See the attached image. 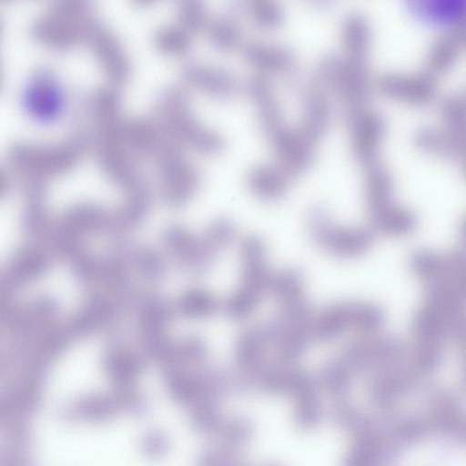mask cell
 <instances>
[{
    "label": "cell",
    "mask_w": 466,
    "mask_h": 466,
    "mask_svg": "<svg viewBox=\"0 0 466 466\" xmlns=\"http://www.w3.org/2000/svg\"><path fill=\"white\" fill-rule=\"evenodd\" d=\"M241 281L226 299L224 311L233 319L248 318L257 308L263 295L268 292L272 273L267 263V250L262 238L248 236L240 244Z\"/></svg>",
    "instance_id": "6da1fadb"
},
{
    "label": "cell",
    "mask_w": 466,
    "mask_h": 466,
    "mask_svg": "<svg viewBox=\"0 0 466 466\" xmlns=\"http://www.w3.org/2000/svg\"><path fill=\"white\" fill-rule=\"evenodd\" d=\"M161 124L171 137L207 154L221 151L224 139L219 133L200 123L193 115L187 96L177 88L166 90L160 96Z\"/></svg>",
    "instance_id": "7a4b0ae2"
},
{
    "label": "cell",
    "mask_w": 466,
    "mask_h": 466,
    "mask_svg": "<svg viewBox=\"0 0 466 466\" xmlns=\"http://www.w3.org/2000/svg\"><path fill=\"white\" fill-rule=\"evenodd\" d=\"M97 23L91 7L80 0L61 1L41 16L32 26L39 40L57 47H66L86 39Z\"/></svg>",
    "instance_id": "3957f363"
},
{
    "label": "cell",
    "mask_w": 466,
    "mask_h": 466,
    "mask_svg": "<svg viewBox=\"0 0 466 466\" xmlns=\"http://www.w3.org/2000/svg\"><path fill=\"white\" fill-rule=\"evenodd\" d=\"M307 228L312 241L334 257H358L370 244V235L367 230L338 224L323 205H315L309 209Z\"/></svg>",
    "instance_id": "277c9868"
},
{
    "label": "cell",
    "mask_w": 466,
    "mask_h": 466,
    "mask_svg": "<svg viewBox=\"0 0 466 466\" xmlns=\"http://www.w3.org/2000/svg\"><path fill=\"white\" fill-rule=\"evenodd\" d=\"M82 147L80 137L52 147L15 144L9 150V158L23 173L43 177L62 173L73 167Z\"/></svg>",
    "instance_id": "5b68a950"
},
{
    "label": "cell",
    "mask_w": 466,
    "mask_h": 466,
    "mask_svg": "<svg viewBox=\"0 0 466 466\" xmlns=\"http://www.w3.org/2000/svg\"><path fill=\"white\" fill-rule=\"evenodd\" d=\"M380 313L368 304L332 303L314 315L312 337L321 342L332 341L350 330L370 331L380 322Z\"/></svg>",
    "instance_id": "8992f818"
},
{
    "label": "cell",
    "mask_w": 466,
    "mask_h": 466,
    "mask_svg": "<svg viewBox=\"0 0 466 466\" xmlns=\"http://www.w3.org/2000/svg\"><path fill=\"white\" fill-rule=\"evenodd\" d=\"M277 163L292 176L303 173L314 159L315 144L300 128L284 127L269 139Z\"/></svg>",
    "instance_id": "52a82bcc"
},
{
    "label": "cell",
    "mask_w": 466,
    "mask_h": 466,
    "mask_svg": "<svg viewBox=\"0 0 466 466\" xmlns=\"http://www.w3.org/2000/svg\"><path fill=\"white\" fill-rule=\"evenodd\" d=\"M105 72L116 83L127 79L129 61L116 36L97 22L86 39Z\"/></svg>",
    "instance_id": "ba28073f"
},
{
    "label": "cell",
    "mask_w": 466,
    "mask_h": 466,
    "mask_svg": "<svg viewBox=\"0 0 466 466\" xmlns=\"http://www.w3.org/2000/svg\"><path fill=\"white\" fill-rule=\"evenodd\" d=\"M24 95L25 107L35 117L50 119L62 108V90L53 75L46 70L34 75Z\"/></svg>",
    "instance_id": "9c48e42d"
},
{
    "label": "cell",
    "mask_w": 466,
    "mask_h": 466,
    "mask_svg": "<svg viewBox=\"0 0 466 466\" xmlns=\"http://www.w3.org/2000/svg\"><path fill=\"white\" fill-rule=\"evenodd\" d=\"M246 62L259 73L287 76L296 67L293 52L287 46L260 41H252L242 46Z\"/></svg>",
    "instance_id": "30bf717a"
},
{
    "label": "cell",
    "mask_w": 466,
    "mask_h": 466,
    "mask_svg": "<svg viewBox=\"0 0 466 466\" xmlns=\"http://www.w3.org/2000/svg\"><path fill=\"white\" fill-rule=\"evenodd\" d=\"M247 92L255 106L260 126L270 139L286 126L275 91L268 79L258 75L248 81Z\"/></svg>",
    "instance_id": "8fae6325"
},
{
    "label": "cell",
    "mask_w": 466,
    "mask_h": 466,
    "mask_svg": "<svg viewBox=\"0 0 466 466\" xmlns=\"http://www.w3.org/2000/svg\"><path fill=\"white\" fill-rule=\"evenodd\" d=\"M291 177L279 163H261L249 168L245 182L253 196L266 202H274L286 195Z\"/></svg>",
    "instance_id": "7c38bea8"
},
{
    "label": "cell",
    "mask_w": 466,
    "mask_h": 466,
    "mask_svg": "<svg viewBox=\"0 0 466 466\" xmlns=\"http://www.w3.org/2000/svg\"><path fill=\"white\" fill-rule=\"evenodd\" d=\"M183 77L195 88L218 98H228L238 89V82L231 73L207 64H187L183 69Z\"/></svg>",
    "instance_id": "4fadbf2b"
},
{
    "label": "cell",
    "mask_w": 466,
    "mask_h": 466,
    "mask_svg": "<svg viewBox=\"0 0 466 466\" xmlns=\"http://www.w3.org/2000/svg\"><path fill=\"white\" fill-rule=\"evenodd\" d=\"M331 120L330 102L324 88L317 82L303 94L302 120L299 128L317 142L328 130Z\"/></svg>",
    "instance_id": "5bb4252c"
},
{
    "label": "cell",
    "mask_w": 466,
    "mask_h": 466,
    "mask_svg": "<svg viewBox=\"0 0 466 466\" xmlns=\"http://www.w3.org/2000/svg\"><path fill=\"white\" fill-rule=\"evenodd\" d=\"M270 348L265 326L244 330L237 339L235 360L238 370L246 376L254 377L266 363V353Z\"/></svg>",
    "instance_id": "9a60e30c"
},
{
    "label": "cell",
    "mask_w": 466,
    "mask_h": 466,
    "mask_svg": "<svg viewBox=\"0 0 466 466\" xmlns=\"http://www.w3.org/2000/svg\"><path fill=\"white\" fill-rule=\"evenodd\" d=\"M350 147L355 157L361 161H369L375 151L380 135L377 118L361 109L350 115Z\"/></svg>",
    "instance_id": "2e32d148"
},
{
    "label": "cell",
    "mask_w": 466,
    "mask_h": 466,
    "mask_svg": "<svg viewBox=\"0 0 466 466\" xmlns=\"http://www.w3.org/2000/svg\"><path fill=\"white\" fill-rule=\"evenodd\" d=\"M382 452L380 437L364 429L346 455L343 466H379Z\"/></svg>",
    "instance_id": "e0dca14e"
},
{
    "label": "cell",
    "mask_w": 466,
    "mask_h": 466,
    "mask_svg": "<svg viewBox=\"0 0 466 466\" xmlns=\"http://www.w3.org/2000/svg\"><path fill=\"white\" fill-rule=\"evenodd\" d=\"M207 28L209 40L216 48L230 52L242 47L241 30L233 15H222L211 20Z\"/></svg>",
    "instance_id": "ac0fdd59"
},
{
    "label": "cell",
    "mask_w": 466,
    "mask_h": 466,
    "mask_svg": "<svg viewBox=\"0 0 466 466\" xmlns=\"http://www.w3.org/2000/svg\"><path fill=\"white\" fill-rule=\"evenodd\" d=\"M268 292L279 305L305 297L302 273L294 268H283L272 273Z\"/></svg>",
    "instance_id": "d6986e66"
},
{
    "label": "cell",
    "mask_w": 466,
    "mask_h": 466,
    "mask_svg": "<svg viewBox=\"0 0 466 466\" xmlns=\"http://www.w3.org/2000/svg\"><path fill=\"white\" fill-rule=\"evenodd\" d=\"M353 373L345 361L338 356L323 364L319 371V380L329 392L342 395L349 390Z\"/></svg>",
    "instance_id": "ffe728a7"
},
{
    "label": "cell",
    "mask_w": 466,
    "mask_h": 466,
    "mask_svg": "<svg viewBox=\"0 0 466 466\" xmlns=\"http://www.w3.org/2000/svg\"><path fill=\"white\" fill-rule=\"evenodd\" d=\"M245 12L256 26L264 30L279 28L285 18L283 8L272 0L248 1Z\"/></svg>",
    "instance_id": "44dd1931"
},
{
    "label": "cell",
    "mask_w": 466,
    "mask_h": 466,
    "mask_svg": "<svg viewBox=\"0 0 466 466\" xmlns=\"http://www.w3.org/2000/svg\"><path fill=\"white\" fill-rule=\"evenodd\" d=\"M191 35L192 33L177 24L158 30L154 41L162 51L181 53L187 49L191 42Z\"/></svg>",
    "instance_id": "7402d4cb"
},
{
    "label": "cell",
    "mask_w": 466,
    "mask_h": 466,
    "mask_svg": "<svg viewBox=\"0 0 466 466\" xmlns=\"http://www.w3.org/2000/svg\"><path fill=\"white\" fill-rule=\"evenodd\" d=\"M181 306L185 314L201 318L215 313L219 307V303L208 291L194 289L184 297Z\"/></svg>",
    "instance_id": "603a6c76"
},
{
    "label": "cell",
    "mask_w": 466,
    "mask_h": 466,
    "mask_svg": "<svg viewBox=\"0 0 466 466\" xmlns=\"http://www.w3.org/2000/svg\"><path fill=\"white\" fill-rule=\"evenodd\" d=\"M177 16V24L190 33L208 27L210 22L206 7L194 0L181 3Z\"/></svg>",
    "instance_id": "cb8c5ba5"
},
{
    "label": "cell",
    "mask_w": 466,
    "mask_h": 466,
    "mask_svg": "<svg viewBox=\"0 0 466 466\" xmlns=\"http://www.w3.org/2000/svg\"><path fill=\"white\" fill-rule=\"evenodd\" d=\"M321 406L317 394L297 400L295 422L303 429L314 427L321 418Z\"/></svg>",
    "instance_id": "d4e9b609"
},
{
    "label": "cell",
    "mask_w": 466,
    "mask_h": 466,
    "mask_svg": "<svg viewBox=\"0 0 466 466\" xmlns=\"http://www.w3.org/2000/svg\"><path fill=\"white\" fill-rule=\"evenodd\" d=\"M252 434L251 423L245 419L236 418L228 421L222 429L223 441L230 447L246 443Z\"/></svg>",
    "instance_id": "484cf974"
},
{
    "label": "cell",
    "mask_w": 466,
    "mask_h": 466,
    "mask_svg": "<svg viewBox=\"0 0 466 466\" xmlns=\"http://www.w3.org/2000/svg\"><path fill=\"white\" fill-rule=\"evenodd\" d=\"M205 459V466H242L238 457L227 451H214Z\"/></svg>",
    "instance_id": "4316f807"
}]
</instances>
